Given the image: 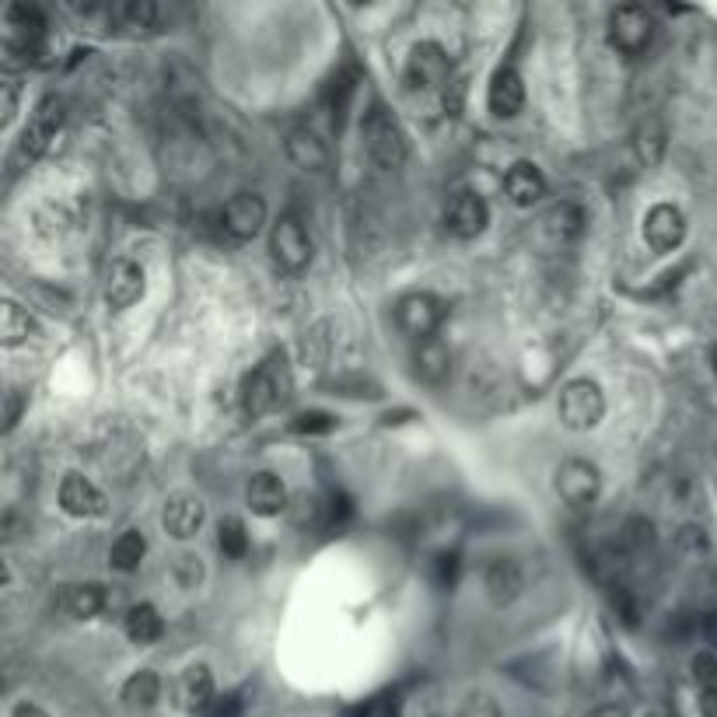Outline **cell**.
<instances>
[{"label": "cell", "mask_w": 717, "mask_h": 717, "mask_svg": "<svg viewBox=\"0 0 717 717\" xmlns=\"http://www.w3.org/2000/svg\"><path fill=\"white\" fill-rule=\"evenodd\" d=\"M287 396H291V368H287L283 350H273L270 357H262V361L246 375L242 406H246L249 417H262V414L277 410Z\"/></svg>", "instance_id": "obj_1"}, {"label": "cell", "mask_w": 717, "mask_h": 717, "mask_svg": "<svg viewBox=\"0 0 717 717\" xmlns=\"http://www.w3.org/2000/svg\"><path fill=\"white\" fill-rule=\"evenodd\" d=\"M361 137H365V151L368 158L378 165V169H399L410 155V140H406V130L399 127V119L375 102L365 119H361Z\"/></svg>", "instance_id": "obj_2"}, {"label": "cell", "mask_w": 717, "mask_h": 717, "mask_svg": "<svg viewBox=\"0 0 717 717\" xmlns=\"http://www.w3.org/2000/svg\"><path fill=\"white\" fill-rule=\"evenodd\" d=\"M451 81V57L438 42H417L406 57L402 84L410 94H438Z\"/></svg>", "instance_id": "obj_3"}, {"label": "cell", "mask_w": 717, "mask_h": 717, "mask_svg": "<svg viewBox=\"0 0 717 717\" xmlns=\"http://www.w3.org/2000/svg\"><path fill=\"white\" fill-rule=\"evenodd\" d=\"M557 414L567 430H591L606 414V396L599 389V381H591V378L567 381L557 399Z\"/></svg>", "instance_id": "obj_4"}, {"label": "cell", "mask_w": 717, "mask_h": 717, "mask_svg": "<svg viewBox=\"0 0 717 717\" xmlns=\"http://www.w3.org/2000/svg\"><path fill=\"white\" fill-rule=\"evenodd\" d=\"M445 319H448V305L430 291H414L396 301V326L417 343L435 340V332L441 329Z\"/></svg>", "instance_id": "obj_5"}, {"label": "cell", "mask_w": 717, "mask_h": 717, "mask_svg": "<svg viewBox=\"0 0 717 717\" xmlns=\"http://www.w3.org/2000/svg\"><path fill=\"white\" fill-rule=\"evenodd\" d=\"M655 39V18L644 4H619L609 14V42L624 57H640Z\"/></svg>", "instance_id": "obj_6"}, {"label": "cell", "mask_w": 717, "mask_h": 717, "mask_svg": "<svg viewBox=\"0 0 717 717\" xmlns=\"http://www.w3.org/2000/svg\"><path fill=\"white\" fill-rule=\"evenodd\" d=\"M270 252L277 259V267L287 273H301L312 262V238L298 213H283L270 231Z\"/></svg>", "instance_id": "obj_7"}, {"label": "cell", "mask_w": 717, "mask_h": 717, "mask_svg": "<svg viewBox=\"0 0 717 717\" xmlns=\"http://www.w3.org/2000/svg\"><path fill=\"white\" fill-rule=\"evenodd\" d=\"M218 221H221V235L231 246H246L262 231V225H267V203L256 193H238L225 203Z\"/></svg>", "instance_id": "obj_8"}, {"label": "cell", "mask_w": 717, "mask_h": 717, "mask_svg": "<svg viewBox=\"0 0 717 717\" xmlns=\"http://www.w3.org/2000/svg\"><path fill=\"white\" fill-rule=\"evenodd\" d=\"M603 490V476L599 466L588 462V459H567L557 469V494L564 505L570 508H588L595 505V497Z\"/></svg>", "instance_id": "obj_9"}, {"label": "cell", "mask_w": 717, "mask_h": 717, "mask_svg": "<svg viewBox=\"0 0 717 717\" xmlns=\"http://www.w3.org/2000/svg\"><path fill=\"white\" fill-rule=\"evenodd\" d=\"M686 238V218L683 210L673 203H655L644 218V242L651 246V252L665 256V252H676Z\"/></svg>", "instance_id": "obj_10"}, {"label": "cell", "mask_w": 717, "mask_h": 717, "mask_svg": "<svg viewBox=\"0 0 717 717\" xmlns=\"http://www.w3.org/2000/svg\"><path fill=\"white\" fill-rule=\"evenodd\" d=\"M441 221H445V228L451 235L466 242V238L484 235V228L490 221V210H487L484 197H476V193H469V189H462V193H456V197L445 203Z\"/></svg>", "instance_id": "obj_11"}, {"label": "cell", "mask_w": 717, "mask_h": 717, "mask_svg": "<svg viewBox=\"0 0 717 717\" xmlns=\"http://www.w3.org/2000/svg\"><path fill=\"white\" fill-rule=\"evenodd\" d=\"M60 127H63V102L53 99V94H46V99L36 106L26 133H21V155L39 158L46 148H50V140H57Z\"/></svg>", "instance_id": "obj_12"}, {"label": "cell", "mask_w": 717, "mask_h": 717, "mask_svg": "<svg viewBox=\"0 0 717 717\" xmlns=\"http://www.w3.org/2000/svg\"><path fill=\"white\" fill-rule=\"evenodd\" d=\"M42 29H46V21L36 8L11 4L4 11V53L8 57H18V53L29 57L42 39Z\"/></svg>", "instance_id": "obj_13"}, {"label": "cell", "mask_w": 717, "mask_h": 717, "mask_svg": "<svg viewBox=\"0 0 717 717\" xmlns=\"http://www.w3.org/2000/svg\"><path fill=\"white\" fill-rule=\"evenodd\" d=\"M140 298H143V270L133 259H116L106 273V305L112 312H123V308L137 305Z\"/></svg>", "instance_id": "obj_14"}, {"label": "cell", "mask_w": 717, "mask_h": 717, "mask_svg": "<svg viewBox=\"0 0 717 717\" xmlns=\"http://www.w3.org/2000/svg\"><path fill=\"white\" fill-rule=\"evenodd\" d=\"M161 525L172 539H193L203 525V500L193 494H172L161 508Z\"/></svg>", "instance_id": "obj_15"}, {"label": "cell", "mask_w": 717, "mask_h": 717, "mask_svg": "<svg viewBox=\"0 0 717 717\" xmlns=\"http://www.w3.org/2000/svg\"><path fill=\"white\" fill-rule=\"evenodd\" d=\"M60 508L74 518H99L106 511V497L81 472H67L60 484Z\"/></svg>", "instance_id": "obj_16"}, {"label": "cell", "mask_w": 717, "mask_h": 717, "mask_svg": "<svg viewBox=\"0 0 717 717\" xmlns=\"http://www.w3.org/2000/svg\"><path fill=\"white\" fill-rule=\"evenodd\" d=\"M487 106L497 119H515L525 106V84L515 67H497L490 88H487Z\"/></svg>", "instance_id": "obj_17"}, {"label": "cell", "mask_w": 717, "mask_h": 717, "mask_svg": "<svg viewBox=\"0 0 717 717\" xmlns=\"http://www.w3.org/2000/svg\"><path fill=\"white\" fill-rule=\"evenodd\" d=\"M176 700L189 714H207L213 707V676L207 665H189L176 683Z\"/></svg>", "instance_id": "obj_18"}, {"label": "cell", "mask_w": 717, "mask_h": 717, "mask_svg": "<svg viewBox=\"0 0 717 717\" xmlns=\"http://www.w3.org/2000/svg\"><path fill=\"white\" fill-rule=\"evenodd\" d=\"M484 588L494 606H511L521 595V567L511 557H494L484 570Z\"/></svg>", "instance_id": "obj_19"}, {"label": "cell", "mask_w": 717, "mask_h": 717, "mask_svg": "<svg viewBox=\"0 0 717 717\" xmlns=\"http://www.w3.org/2000/svg\"><path fill=\"white\" fill-rule=\"evenodd\" d=\"M246 505L259 515V518H273L287 508V490L280 484V476L273 472H256L249 476V484H246Z\"/></svg>", "instance_id": "obj_20"}, {"label": "cell", "mask_w": 717, "mask_h": 717, "mask_svg": "<svg viewBox=\"0 0 717 717\" xmlns=\"http://www.w3.org/2000/svg\"><path fill=\"white\" fill-rule=\"evenodd\" d=\"M505 193L515 207H532L546 197V176L532 161H515L505 176Z\"/></svg>", "instance_id": "obj_21"}, {"label": "cell", "mask_w": 717, "mask_h": 717, "mask_svg": "<svg viewBox=\"0 0 717 717\" xmlns=\"http://www.w3.org/2000/svg\"><path fill=\"white\" fill-rule=\"evenodd\" d=\"M283 151H287V158H291L301 172H322L326 165H329L326 143H322L312 130H308V127H298V130L287 133Z\"/></svg>", "instance_id": "obj_22"}, {"label": "cell", "mask_w": 717, "mask_h": 717, "mask_svg": "<svg viewBox=\"0 0 717 717\" xmlns=\"http://www.w3.org/2000/svg\"><path fill=\"white\" fill-rule=\"evenodd\" d=\"M414 371L427 386H441V381L451 375V350L441 340H424L417 343L414 353Z\"/></svg>", "instance_id": "obj_23"}, {"label": "cell", "mask_w": 717, "mask_h": 717, "mask_svg": "<svg viewBox=\"0 0 717 717\" xmlns=\"http://www.w3.org/2000/svg\"><path fill=\"white\" fill-rule=\"evenodd\" d=\"M112 26H123L130 32H155L161 21V8L155 0H123V4L109 8Z\"/></svg>", "instance_id": "obj_24"}, {"label": "cell", "mask_w": 717, "mask_h": 717, "mask_svg": "<svg viewBox=\"0 0 717 717\" xmlns=\"http://www.w3.org/2000/svg\"><path fill=\"white\" fill-rule=\"evenodd\" d=\"M585 225H588L585 221V210L578 203H560V207H554L542 218V231L554 235V242H560V246L574 242V238H581Z\"/></svg>", "instance_id": "obj_25"}, {"label": "cell", "mask_w": 717, "mask_h": 717, "mask_svg": "<svg viewBox=\"0 0 717 717\" xmlns=\"http://www.w3.org/2000/svg\"><path fill=\"white\" fill-rule=\"evenodd\" d=\"M60 606L74 619H91V616L102 613L106 591H102V585H67L60 595Z\"/></svg>", "instance_id": "obj_26"}, {"label": "cell", "mask_w": 717, "mask_h": 717, "mask_svg": "<svg viewBox=\"0 0 717 717\" xmlns=\"http://www.w3.org/2000/svg\"><path fill=\"white\" fill-rule=\"evenodd\" d=\"M32 332H36V322H32V316L26 312V308L14 305V301L0 305V343L21 347V343L32 340Z\"/></svg>", "instance_id": "obj_27"}, {"label": "cell", "mask_w": 717, "mask_h": 717, "mask_svg": "<svg viewBox=\"0 0 717 717\" xmlns=\"http://www.w3.org/2000/svg\"><path fill=\"white\" fill-rule=\"evenodd\" d=\"M161 634H165V624H161V616H158V609L151 603H140V606L127 609V637L133 644L148 648V644H155Z\"/></svg>", "instance_id": "obj_28"}, {"label": "cell", "mask_w": 717, "mask_h": 717, "mask_svg": "<svg viewBox=\"0 0 717 717\" xmlns=\"http://www.w3.org/2000/svg\"><path fill=\"white\" fill-rule=\"evenodd\" d=\"M161 697V679L151 673V668H140V673H133L123 686V704L133 707V710H148L155 707Z\"/></svg>", "instance_id": "obj_29"}, {"label": "cell", "mask_w": 717, "mask_h": 717, "mask_svg": "<svg viewBox=\"0 0 717 717\" xmlns=\"http://www.w3.org/2000/svg\"><path fill=\"white\" fill-rule=\"evenodd\" d=\"M143 554H148V539H143V532L130 529V532H123V536H119V539L112 542V549H109V564H112V570L130 574V570H137V567H140Z\"/></svg>", "instance_id": "obj_30"}, {"label": "cell", "mask_w": 717, "mask_h": 717, "mask_svg": "<svg viewBox=\"0 0 717 717\" xmlns=\"http://www.w3.org/2000/svg\"><path fill=\"white\" fill-rule=\"evenodd\" d=\"M218 546H221V554L231 557V560H242L249 554V532H246L242 518H221V525H218Z\"/></svg>", "instance_id": "obj_31"}, {"label": "cell", "mask_w": 717, "mask_h": 717, "mask_svg": "<svg viewBox=\"0 0 717 717\" xmlns=\"http://www.w3.org/2000/svg\"><path fill=\"white\" fill-rule=\"evenodd\" d=\"M661 151H665V130L658 119H648V123L637 130V155L644 165H655L661 158Z\"/></svg>", "instance_id": "obj_32"}, {"label": "cell", "mask_w": 717, "mask_h": 717, "mask_svg": "<svg viewBox=\"0 0 717 717\" xmlns=\"http://www.w3.org/2000/svg\"><path fill=\"white\" fill-rule=\"evenodd\" d=\"M689 673L697 679L700 693H717V655L714 651H697L689 661Z\"/></svg>", "instance_id": "obj_33"}, {"label": "cell", "mask_w": 717, "mask_h": 717, "mask_svg": "<svg viewBox=\"0 0 717 717\" xmlns=\"http://www.w3.org/2000/svg\"><path fill=\"white\" fill-rule=\"evenodd\" d=\"M172 578L179 581V588H197V585H200V578H203V564H200V557H193V554H179V557L172 560Z\"/></svg>", "instance_id": "obj_34"}, {"label": "cell", "mask_w": 717, "mask_h": 717, "mask_svg": "<svg viewBox=\"0 0 717 717\" xmlns=\"http://www.w3.org/2000/svg\"><path fill=\"white\" fill-rule=\"evenodd\" d=\"M291 427L298 430V435H329V430H337V417L322 414V410H308V414L295 417Z\"/></svg>", "instance_id": "obj_35"}, {"label": "cell", "mask_w": 717, "mask_h": 717, "mask_svg": "<svg viewBox=\"0 0 717 717\" xmlns=\"http://www.w3.org/2000/svg\"><path fill=\"white\" fill-rule=\"evenodd\" d=\"M459 717H500V707H497V700L490 697V693L472 689L469 697L462 700V707H459Z\"/></svg>", "instance_id": "obj_36"}, {"label": "cell", "mask_w": 717, "mask_h": 717, "mask_svg": "<svg viewBox=\"0 0 717 717\" xmlns=\"http://www.w3.org/2000/svg\"><path fill=\"white\" fill-rule=\"evenodd\" d=\"M21 410H26V396H21L18 389H11V392L4 396V435H11V430H14Z\"/></svg>", "instance_id": "obj_37"}, {"label": "cell", "mask_w": 717, "mask_h": 717, "mask_svg": "<svg viewBox=\"0 0 717 717\" xmlns=\"http://www.w3.org/2000/svg\"><path fill=\"white\" fill-rule=\"evenodd\" d=\"M0 91H4V106H0V112H4V116H0V119H4V127H11L14 123V112H18V81L8 74L4 84H0Z\"/></svg>", "instance_id": "obj_38"}, {"label": "cell", "mask_w": 717, "mask_h": 717, "mask_svg": "<svg viewBox=\"0 0 717 717\" xmlns=\"http://www.w3.org/2000/svg\"><path fill=\"white\" fill-rule=\"evenodd\" d=\"M700 717H717V693H700Z\"/></svg>", "instance_id": "obj_39"}, {"label": "cell", "mask_w": 717, "mask_h": 717, "mask_svg": "<svg viewBox=\"0 0 717 717\" xmlns=\"http://www.w3.org/2000/svg\"><path fill=\"white\" fill-rule=\"evenodd\" d=\"M14 717H50V714L39 710V707H32V704H18V707H14Z\"/></svg>", "instance_id": "obj_40"}, {"label": "cell", "mask_w": 717, "mask_h": 717, "mask_svg": "<svg viewBox=\"0 0 717 717\" xmlns=\"http://www.w3.org/2000/svg\"><path fill=\"white\" fill-rule=\"evenodd\" d=\"M591 717H624L619 710H599V714H591Z\"/></svg>", "instance_id": "obj_41"}, {"label": "cell", "mask_w": 717, "mask_h": 717, "mask_svg": "<svg viewBox=\"0 0 717 717\" xmlns=\"http://www.w3.org/2000/svg\"><path fill=\"white\" fill-rule=\"evenodd\" d=\"M710 365H714V375H717V343H714V350H710Z\"/></svg>", "instance_id": "obj_42"}]
</instances>
